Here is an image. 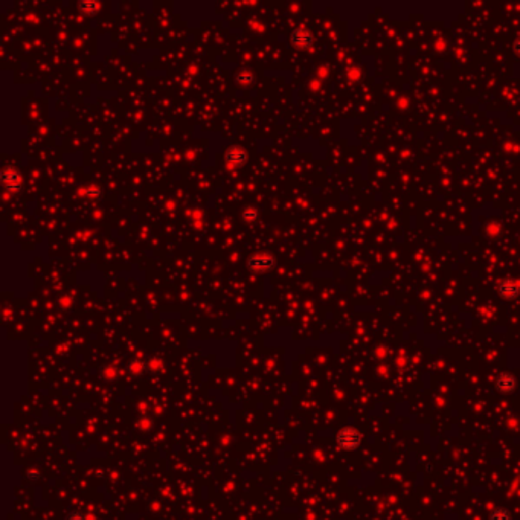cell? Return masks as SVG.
Listing matches in <instances>:
<instances>
[{
	"instance_id": "6da1fadb",
	"label": "cell",
	"mask_w": 520,
	"mask_h": 520,
	"mask_svg": "<svg viewBox=\"0 0 520 520\" xmlns=\"http://www.w3.org/2000/svg\"><path fill=\"white\" fill-rule=\"evenodd\" d=\"M276 266V258L272 253L259 252L253 253L247 258V267L253 273H267L272 272Z\"/></svg>"
},
{
	"instance_id": "7a4b0ae2",
	"label": "cell",
	"mask_w": 520,
	"mask_h": 520,
	"mask_svg": "<svg viewBox=\"0 0 520 520\" xmlns=\"http://www.w3.org/2000/svg\"><path fill=\"white\" fill-rule=\"evenodd\" d=\"M337 445L343 450H354L362 442V435L354 427H343L336 436Z\"/></svg>"
},
{
	"instance_id": "3957f363",
	"label": "cell",
	"mask_w": 520,
	"mask_h": 520,
	"mask_svg": "<svg viewBox=\"0 0 520 520\" xmlns=\"http://www.w3.org/2000/svg\"><path fill=\"white\" fill-rule=\"evenodd\" d=\"M2 183L5 186L7 191L10 192H19L23 188V179L19 169L13 168V166H7L2 171Z\"/></svg>"
},
{
	"instance_id": "277c9868",
	"label": "cell",
	"mask_w": 520,
	"mask_h": 520,
	"mask_svg": "<svg viewBox=\"0 0 520 520\" xmlns=\"http://www.w3.org/2000/svg\"><path fill=\"white\" fill-rule=\"evenodd\" d=\"M224 160L230 168H241L247 162V151L238 145H230L224 151Z\"/></svg>"
},
{
	"instance_id": "5b68a950",
	"label": "cell",
	"mask_w": 520,
	"mask_h": 520,
	"mask_svg": "<svg viewBox=\"0 0 520 520\" xmlns=\"http://www.w3.org/2000/svg\"><path fill=\"white\" fill-rule=\"evenodd\" d=\"M292 45L298 49H308L313 45V36L305 28H298L292 34Z\"/></svg>"
},
{
	"instance_id": "8992f818",
	"label": "cell",
	"mask_w": 520,
	"mask_h": 520,
	"mask_svg": "<svg viewBox=\"0 0 520 520\" xmlns=\"http://www.w3.org/2000/svg\"><path fill=\"white\" fill-rule=\"evenodd\" d=\"M496 389L500 394H511L517 389V380L511 374H500L496 378Z\"/></svg>"
},
{
	"instance_id": "52a82bcc",
	"label": "cell",
	"mask_w": 520,
	"mask_h": 520,
	"mask_svg": "<svg viewBox=\"0 0 520 520\" xmlns=\"http://www.w3.org/2000/svg\"><path fill=\"white\" fill-rule=\"evenodd\" d=\"M499 293L502 298H506V299H512L517 296L518 293V287L514 281H503L500 286H499Z\"/></svg>"
},
{
	"instance_id": "ba28073f",
	"label": "cell",
	"mask_w": 520,
	"mask_h": 520,
	"mask_svg": "<svg viewBox=\"0 0 520 520\" xmlns=\"http://www.w3.org/2000/svg\"><path fill=\"white\" fill-rule=\"evenodd\" d=\"M236 83L242 87H249L255 83V75L250 71H239L236 74Z\"/></svg>"
},
{
	"instance_id": "9c48e42d",
	"label": "cell",
	"mask_w": 520,
	"mask_h": 520,
	"mask_svg": "<svg viewBox=\"0 0 520 520\" xmlns=\"http://www.w3.org/2000/svg\"><path fill=\"white\" fill-rule=\"evenodd\" d=\"M81 194L87 198H99L102 195V189L98 185H87L81 189Z\"/></svg>"
},
{
	"instance_id": "30bf717a",
	"label": "cell",
	"mask_w": 520,
	"mask_h": 520,
	"mask_svg": "<svg viewBox=\"0 0 520 520\" xmlns=\"http://www.w3.org/2000/svg\"><path fill=\"white\" fill-rule=\"evenodd\" d=\"M488 520H511V514L503 508H497L490 512Z\"/></svg>"
},
{
	"instance_id": "8fae6325",
	"label": "cell",
	"mask_w": 520,
	"mask_h": 520,
	"mask_svg": "<svg viewBox=\"0 0 520 520\" xmlns=\"http://www.w3.org/2000/svg\"><path fill=\"white\" fill-rule=\"evenodd\" d=\"M78 10L83 14H95L99 10V5L96 2H81L78 4Z\"/></svg>"
},
{
	"instance_id": "7c38bea8",
	"label": "cell",
	"mask_w": 520,
	"mask_h": 520,
	"mask_svg": "<svg viewBox=\"0 0 520 520\" xmlns=\"http://www.w3.org/2000/svg\"><path fill=\"white\" fill-rule=\"evenodd\" d=\"M258 211L256 209H253V207H246L244 211H242V214H241V217H242V220L244 221H247V223H253V221H256L258 220Z\"/></svg>"
},
{
	"instance_id": "4fadbf2b",
	"label": "cell",
	"mask_w": 520,
	"mask_h": 520,
	"mask_svg": "<svg viewBox=\"0 0 520 520\" xmlns=\"http://www.w3.org/2000/svg\"><path fill=\"white\" fill-rule=\"evenodd\" d=\"M66 520H87V515L81 511H74L66 517Z\"/></svg>"
},
{
	"instance_id": "5bb4252c",
	"label": "cell",
	"mask_w": 520,
	"mask_h": 520,
	"mask_svg": "<svg viewBox=\"0 0 520 520\" xmlns=\"http://www.w3.org/2000/svg\"><path fill=\"white\" fill-rule=\"evenodd\" d=\"M145 368H147V366H144L142 363H137V362L130 365V371H131V374H142V372L145 371Z\"/></svg>"
},
{
	"instance_id": "9a60e30c",
	"label": "cell",
	"mask_w": 520,
	"mask_h": 520,
	"mask_svg": "<svg viewBox=\"0 0 520 520\" xmlns=\"http://www.w3.org/2000/svg\"><path fill=\"white\" fill-rule=\"evenodd\" d=\"M517 51H518V52H520V40H518V42H517Z\"/></svg>"
}]
</instances>
